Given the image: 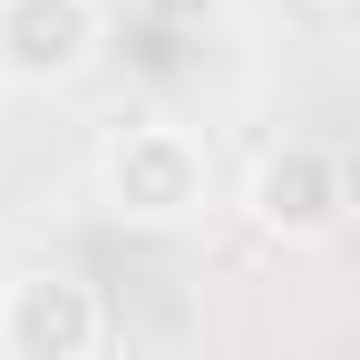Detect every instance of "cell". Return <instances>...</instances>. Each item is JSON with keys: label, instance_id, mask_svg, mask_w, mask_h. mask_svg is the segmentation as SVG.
Instances as JSON below:
<instances>
[{"label": "cell", "instance_id": "obj_4", "mask_svg": "<svg viewBox=\"0 0 360 360\" xmlns=\"http://www.w3.org/2000/svg\"><path fill=\"white\" fill-rule=\"evenodd\" d=\"M117 10L108 0H0V88L10 98H59L108 59Z\"/></svg>", "mask_w": 360, "mask_h": 360}, {"label": "cell", "instance_id": "obj_1", "mask_svg": "<svg viewBox=\"0 0 360 360\" xmlns=\"http://www.w3.org/2000/svg\"><path fill=\"white\" fill-rule=\"evenodd\" d=\"M88 185H98V214L117 234H185L214 214L224 166L185 117H117L88 156Z\"/></svg>", "mask_w": 360, "mask_h": 360}, {"label": "cell", "instance_id": "obj_2", "mask_svg": "<svg viewBox=\"0 0 360 360\" xmlns=\"http://www.w3.org/2000/svg\"><path fill=\"white\" fill-rule=\"evenodd\" d=\"M234 214L273 253H331L351 234V156L321 136H273L234 185Z\"/></svg>", "mask_w": 360, "mask_h": 360}, {"label": "cell", "instance_id": "obj_3", "mask_svg": "<svg viewBox=\"0 0 360 360\" xmlns=\"http://www.w3.org/2000/svg\"><path fill=\"white\" fill-rule=\"evenodd\" d=\"M108 292L68 263L0 273V360H98L108 351Z\"/></svg>", "mask_w": 360, "mask_h": 360}, {"label": "cell", "instance_id": "obj_5", "mask_svg": "<svg viewBox=\"0 0 360 360\" xmlns=\"http://www.w3.org/2000/svg\"><path fill=\"white\" fill-rule=\"evenodd\" d=\"M166 20H205V10H224V0H156Z\"/></svg>", "mask_w": 360, "mask_h": 360}, {"label": "cell", "instance_id": "obj_6", "mask_svg": "<svg viewBox=\"0 0 360 360\" xmlns=\"http://www.w3.org/2000/svg\"><path fill=\"white\" fill-rule=\"evenodd\" d=\"M302 10H321V20H341V10H351V0H302Z\"/></svg>", "mask_w": 360, "mask_h": 360}]
</instances>
